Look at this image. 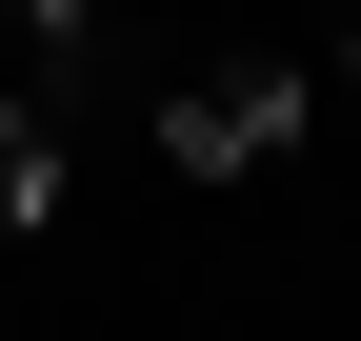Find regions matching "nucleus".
Returning a JSON list of instances; mask_svg holds the SVG:
<instances>
[{"label":"nucleus","instance_id":"f257e3e1","mask_svg":"<svg viewBox=\"0 0 361 341\" xmlns=\"http://www.w3.org/2000/svg\"><path fill=\"white\" fill-rule=\"evenodd\" d=\"M301 141V61H221V80H161V161L180 181H241V161Z\"/></svg>","mask_w":361,"mask_h":341},{"label":"nucleus","instance_id":"f03ea898","mask_svg":"<svg viewBox=\"0 0 361 341\" xmlns=\"http://www.w3.org/2000/svg\"><path fill=\"white\" fill-rule=\"evenodd\" d=\"M40 201H61V120H40V101H0V221H40Z\"/></svg>","mask_w":361,"mask_h":341},{"label":"nucleus","instance_id":"7ed1b4c3","mask_svg":"<svg viewBox=\"0 0 361 341\" xmlns=\"http://www.w3.org/2000/svg\"><path fill=\"white\" fill-rule=\"evenodd\" d=\"M0 20H20V40H61V61H80V40H101V0H0Z\"/></svg>","mask_w":361,"mask_h":341}]
</instances>
